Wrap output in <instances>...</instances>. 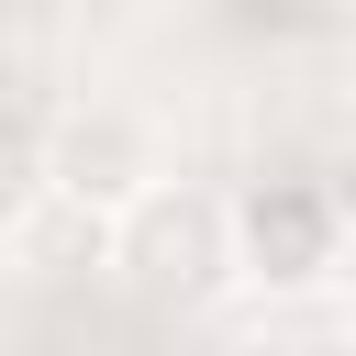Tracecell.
Instances as JSON below:
<instances>
[{"label": "cell", "instance_id": "5", "mask_svg": "<svg viewBox=\"0 0 356 356\" xmlns=\"http://www.w3.org/2000/svg\"><path fill=\"white\" fill-rule=\"evenodd\" d=\"M0 11H11V33H33V44L56 33V0H0Z\"/></svg>", "mask_w": 356, "mask_h": 356}, {"label": "cell", "instance_id": "6", "mask_svg": "<svg viewBox=\"0 0 356 356\" xmlns=\"http://www.w3.org/2000/svg\"><path fill=\"white\" fill-rule=\"evenodd\" d=\"M312 11H345V22H356V0H312Z\"/></svg>", "mask_w": 356, "mask_h": 356}, {"label": "cell", "instance_id": "3", "mask_svg": "<svg viewBox=\"0 0 356 356\" xmlns=\"http://www.w3.org/2000/svg\"><path fill=\"white\" fill-rule=\"evenodd\" d=\"M122 267H145V278H178V289H200V278H222V200H189V189H145L122 222Z\"/></svg>", "mask_w": 356, "mask_h": 356}, {"label": "cell", "instance_id": "1", "mask_svg": "<svg viewBox=\"0 0 356 356\" xmlns=\"http://www.w3.org/2000/svg\"><path fill=\"white\" fill-rule=\"evenodd\" d=\"M145 189H167V156H156V122H145V111H122V100H78V111L44 134V200H56V211L122 222Z\"/></svg>", "mask_w": 356, "mask_h": 356}, {"label": "cell", "instance_id": "4", "mask_svg": "<svg viewBox=\"0 0 356 356\" xmlns=\"http://www.w3.org/2000/svg\"><path fill=\"white\" fill-rule=\"evenodd\" d=\"M323 200H334V222H345V245H356V145L323 167Z\"/></svg>", "mask_w": 356, "mask_h": 356}, {"label": "cell", "instance_id": "2", "mask_svg": "<svg viewBox=\"0 0 356 356\" xmlns=\"http://www.w3.org/2000/svg\"><path fill=\"white\" fill-rule=\"evenodd\" d=\"M222 267L256 289H312L345 267V222L323 200V178H256L222 200Z\"/></svg>", "mask_w": 356, "mask_h": 356}]
</instances>
